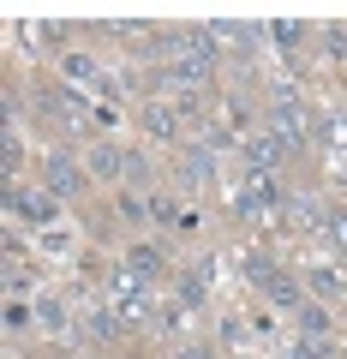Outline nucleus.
<instances>
[{
	"mask_svg": "<svg viewBox=\"0 0 347 359\" xmlns=\"http://www.w3.org/2000/svg\"><path fill=\"white\" fill-rule=\"evenodd\" d=\"M270 132L282 138V150H306V138H311V126H306V108L294 102V96H275V114H270Z\"/></svg>",
	"mask_w": 347,
	"mask_h": 359,
	"instance_id": "obj_1",
	"label": "nucleus"
},
{
	"mask_svg": "<svg viewBox=\"0 0 347 359\" xmlns=\"http://www.w3.org/2000/svg\"><path fill=\"white\" fill-rule=\"evenodd\" d=\"M108 299H114L120 318H144V311H150V282H138V276L120 264V269H114V282H108Z\"/></svg>",
	"mask_w": 347,
	"mask_h": 359,
	"instance_id": "obj_2",
	"label": "nucleus"
},
{
	"mask_svg": "<svg viewBox=\"0 0 347 359\" xmlns=\"http://www.w3.org/2000/svg\"><path fill=\"white\" fill-rule=\"evenodd\" d=\"M42 174H48V192L54 198H78L90 180H84V168H78V156L72 150H54L48 162H42Z\"/></svg>",
	"mask_w": 347,
	"mask_h": 359,
	"instance_id": "obj_3",
	"label": "nucleus"
},
{
	"mask_svg": "<svg viewBox=\"0 0 347 359\" xmlns=\"http://www.w3.org/2000/svg\"><path fill=\"white\" fill-rule=\"evenodd\" d=\"M245 168H252V174H275V168H282V138H275L270 126L245 132Z\"/></svg>",
	"mask_w": 347,
	"mask_h": 359,
	"instance_id": "obj_4",
	"label": "nucleus"
},
{
	"mask_svg": "<svg viewBox=\"0 0 347 359\" xmlns=\"http://www.w3.org/2000/svg\"><path fill=\"white\" fill-rule=\"evenodd\" d=\"M282 204V186H275V174H252V186L240 192V216H264V210Z\"/></svg>",
	"mask_w": 347,
	"mask_h": 359,
	"instance_id": "obj_5",
	"label": "nucleus"
},
{
	"mask_svg": "<svg viewBox=\"0 0 347 359\" xmlns=\"http://www.w3.org/2000/svg\"><path fill=\"white\" fill-rule=\"evenodd\" d=\"M210 42H216V54L228 48L233 60H252V48H257V30H245V25H210Z\"/></svg>",
	"mask_w": 347,
	"mask_h": 359,
	"instance_id": "obj_6",
	"label": "nucleus"
},
{
	"mask_svg": "<svg viewBox=\"0 0 347 359\" xmlns=\"http://www.w3.org/2000/svg\"><path fill=\"white\" fill-rule=\"evenodd\" d=\"M6 210H18L25 222H54V192H18V186H6Z\"/></svg>",
	"mask_w": 347,
	"mask_h": 359,
	"instance_id": "obj_7",
	"label": "nucleus"
},
{
	"mask_svg": "<svg viewBox=\"0 0 347 359\" xmlns=\"http://www.w3.org/2000/svg\"><path fill=\"white\" fill-rule=\"evenodd\" d=\"M264 299H270L275 311H299V306H306V287H299L287 269H275L270 282H264Z\"/></svg>",
	"mask_w": 347,
	"mask_h": 359,
	"instance_id": "obj_8",
	"label": "nucleus"
},
{
	"mask_svg": "<svg viewBox=\"0 0 347 359\" xmlns=\"http://www.w3.org/2000/svg\"><path fill=\"white\" fill-rule=\"evenodd\" d=\"M90 174H96V180H126V174H132V150L96 144V150H90Z\"/></svg>",
	"mask_w": 347,
	"mask_h": 359,
	"instance_id": "obj_9",
	"label": "nucleus"
},
{
	"mask_svg": "<svg viewBox=\"0 0 347 359\" xmlns=\"http://www.w3.org/2000/svg\"><path fill=\"white\" fill-rule=\"evenodd\" d=\"M126 269L138 276V282H162V276H168V252H156V245H132Z\"/></svg>",
	"mask_w": 347,
	"mask_h": 359,
	"instance_id": "obj_10",
	"label": "nucleus"
},
{
	"mask_svg": "<svg viewBox=\"0 0 347 359\" xmlns=\"http://www.w3.org/2000/svg\"><path fill=\"white\" fill-rule=\"evenodd\" d=\"M270 42L287 54L294 66H306V54H299V42H306V25H294V18H282V25H270Z\"/></svg>",
	"mask_w": 347,
	"mask_h": 359,
	"instance_id": "obj_11",
	"label": "nucleus"
},
{
	"mask_svg": "<svg viewBox=\"0 0 347 359\" xmlns=\"http://www.w3.org/2000/svg\"><path fill=\"white\" fill-rule=\"evenodd\" d=\"M306 287H311V294H323V299H347V282L335 276V269H323V264L306 269Z\"/></svg>",
	"mask_w": 347,
	"mask_h": 359,
	"instance_id": "obj_12",
	"label": "nucleus"
},
{
	"mask_svg": "<svg viewBox=\"0 0 347 359\" xmlns=\"http://www.w3.org/2000/svg\"><path fill=\"white\" fill-rule=\"evenodd\" d=\"M144 132H150V138H174L180 120L168 114V102H150V108H144Z\"/></svg>",
	"mask_w": 347,
	"mask_h": 359,
	"instance_id": "obj_13",
	"label": "nucleus"
},
{
	"mask_svg": "<svg viewBox=\"0 0 347 359\" xmlns=\"http://www.w3.org/2000/svg\"><path fill=\"white\" fill-rule=\"evenodd\" d=\"M60 72H66V78H78V84H96V78H102L90 54H60Z\"/></svg>",
	"mask_w": 347,
	"mask_h": 359,
	"instance_id": "obj_14",
	"label": "nucleus"
},
{
	"mask_svg": "<svg viewBox=\"0 0 347 359\" xmlns=\"http://www.w3.org/2000/svg\"><path fill=\"white\" fill-rule=\"evenodd\" d=\"M323 330H329V311H323V306H299V335L323 341Z\"/></svg>",
	"mask_w": 347,
	"mask_h": 359,
	"instance_id": "obj_15",
	"label": "nucleus"
},
{
	"mask_svg": "<svg viewBox=\"0 0 347 359\" xmlns=\"http://www.w3.org/2000/svg\"><path fill=\"white\" fill-rule=\"evenodd\" d=\"M245 276H252V282L264 287V282L275 276V257H270V252H245Z\"/></svg>",
	"mask_w": 347,
	"mask_h": 359,
	"instance_id": "obj_16",
	"label": "nucleus"
},
{
	"mask_svg": "<svg viewBox=\"0 0 347 359\" xmlns=\"http://www.w3.org/2000/svg\"><path fill=\"white\" fill-rule=\"evenodd\" d=\"M36 311H42V323H48L54 335H66V311H60V299H42Z\"/></svg>",
	"mask_w": 347,
	"mask_h": 359,
	"instance_id": "obj_17",
	"label": "nucleus"
},
{
	"mask_svg": "<svg viewBox=\"0 0 347 359\" xmlns=\"http://www.w3.org/2000/svg\"><path fill=\"white\" fill-rule=\"evenodd\" d=\"M323 48H329V60H341L347 54V30H323Z\"/></svg>",
	"mask_w": 347,
	"mask_h": 359,
	"instance_id": "obj_18",
	"label": "nucleus"
},
{
	"mask_svg": "<svg viewBox=\"0 0 347 359\" xmlns=\"http://www.w3.org/2000/svg\"><path fill=\"white\" fill-rule=\"evenodd\" d=\"M90 335H96V341H108V335H114V311H96V318H90Z\"/></svg>",
	"mask_w": 347,
	"mask_h": 359,
	"instance_id": "obj_19",
	"label": "nucleus"
},
{
	"mask_svg": "<svg viewBox=\"0 0 347 359\" xmlns=\"http://www.w3.org/2000/svg\"><path fill=\"white\" fill-rule=\"evenodd\" d=\"M294 359H329V347H323V341H306V335H299V347H294Z\"/></svg>",
	"mask_w": 347,
	"mask_h": 359,
	"instance_id": "obj_20",
	"label": "nucleus"
}]
</instances>
